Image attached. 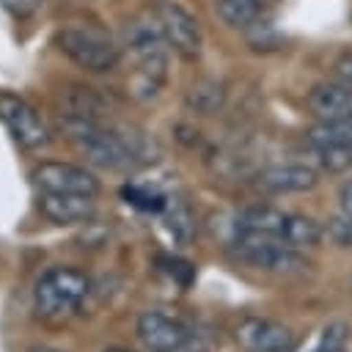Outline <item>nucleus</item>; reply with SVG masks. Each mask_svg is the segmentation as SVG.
Returning <instances> with one entry per match:
<instances>
[{"label":"nucleus","instance_id":"nucleus-1","mask_svg":"<svg viewBox=\"0 0 352 352\" xmlns=\"http://www.w3.org/2000/svg\"><path fill=\"white\" fill-rule=\"evenodd\" d=\"M60 132L99 168L107 170H132L154 160V143L138 129H110L102 118H80V116H60Z\"/></svg>","mask_w":352,"mask_h":352},{"label":"nucleus","instance_id":"nucleus-2","mask_svg":"<svg viewBox=\"0 0 352 352\" xmlns=\"http://www.w3.org/2000/svg\"><path fill=\"white\" fill-rule=\"evenodd\" d=\"M88 292H91V280L85 272L74 267H52L36 283L33 305L36 314L44 319H63L82 305Z\"/></svg>","mask_w":352,"mask_h":352},{"label":"nucleus","instance_id":"nucleus-3","mask_svg":"<svg viewBox=\"0 0 352 352\" xmlns=\"http://www.w3.org/2000/svg\"><path fill=\"white\" fill-rule=\"evenodd\" d=\"M58 50L88 72H113L121 60L118 44L96 28H63L55 36Z\"/></svg>","mask_w":352,"mask_h":352},{"label":"nucleus","instance_id":"nucleus-4","mask_svg":"<svg viewBox=\"0 0 352 352\" xmlns=\"http://www.w3.org/2000/svg\"><path fill=\"white\" fill-rule=\"evenodd\" d=\"M231 256L267 272H297L305 267V258L283 248L278 234L261 231H236V236L231 239Z\"/></svg>","mask_w":352,"mask_h":352},{"label":"nucleus","instance_id":"nucleus-5","mask_svg":"<svg viewBox=\"0 0 352 352\" xmlns=\"http://www.w3.org/2000/svg\"><path fill=\"white\" fill-rule=\"evenodd\" d=\"M0 121L6 124L11 138L28 151L44 148L50 140V132H47L44 121L38 118V113L22 96H16L11 91H0Z\"/></svg>","mask_w":352,"mask_h":352},{"label":"nucleus","instance_id":"nucleus-6","mask_svg":"<svg viewBox=\"0 0 352 352\" xmlns=\"http://www.w3.org/2000/svg\"><path fill=\"white\" fill-rule=\"evenodd\" d=\"M30 179L44 192H72V195H91V198L102 187L91 170L72 162H55V160L36 165L30 170Z\"/></svg>","mask_w":352,"mask_h":352},{"label":"nucleus","instance_id":"nucleus-7","mask_svg":"<svg viewBox=\"0 0 352 352\" xmlns=\"http://www.w3.org/2000/svg\"><path fill=\"white\" fill-rule=\"evenodd\" d=\"M154 16L165 33L168 47H173L182 58H195L201 52V30H198V22L190 11H184L179 3L157 0Z\"/></svg>","mask_w":352,"mask_h":352},{"label":"nucleus","instance_id":"nucleus-8","mask_svg":"<svg viewBox=\"0 0 352 352\" xmlns=\"http://www.w3.org/2000/svg\"><path fill=\"white\" fill-rule=\"evenodd\" d=\"M138 336L151 352H182L192 341L182 322L160 311H146L138 319Z\"/></svg>","mask_w":352,"mask_h":352},{"label":"nucleus","instance_id":"nucleus-9","mask_svg":"<svg viewBox=\"0 0 352 352\" xmlns=\"http://www.w3.org/2000/svg\"><path fill=\"white\" fill-rule=\"evenodd\" d=\"M236 341L253 352H280V349H292L294 336L280 322L253 316L236 324Z\"/></svg>","mask_w":352,"mask_h":352},{"label":"nucleus","instance_id":"nucleus-10","mask_svg":"<svg viewBox=\"0 0 352 352\" xmlns=\"http://www.w3.org/2000/svg\"><path fill=\"white\" fill-rule=\"evenodd\" d=\"M38 212L55 226H74L85 223L94 214L91 195H72V192H38Z\"/></svg>","mask_w":352,"mask_h":352},{"label":"nucleus","instance_id":"nucleus-11","mask_svg":"<svg viewBox=\"0 0 352 352\" xmlns=\"http://www.w3.org/2000/svg\"><path fill=\"white\" fill-rule=\"evenodd\" d=\"M308 107L319 121L352 118V88L336 82H319L308 94Z\"/></svg>","mask_w":352,"mask_h":352},{"label":"nucleus","instance_id":"nucleus-12","mask_svg":"<svg viewBox=\"0 0 352 352\" xmlns=\"http://www.w3.org/2000/svg\"><path fill=\"white\" fill-rule=\"evenodd\" d=\"M124 44L140 60V58L165 52L168 41H165V33H162L157 16H135L124 25Z\"/></svg>","mask_w":352,"mask_h":352},{"label":"nucleus","instance_id":"nucleus-13","mask_svg":"<svg viewBox=\"0 0 352 352\" xmlns=\"http://www.w3.org/2000/svg\"><path fill=\"white\" fill-rule=\"evenodd\" d=\"M60 116H80V118H104L110 113L107 99L88 85H69L58 94Z\"/></svg>","mask_w":352,"mask_h":352},{"label":"nucleus","instance_id":"nucleus-14","mask_svg":"<svg viewBox=\"0 0 352 352\" xmlns=\"http://www.w3.org/2000/svg\"><path fill=\"white\" fill-rule=\"evenodd\" d=\"M258 184L270 192H302L316 184V173L308 165H272L258 173Z\"/></svg>","mask_w":352,"mask_h":352},{"label":"nucleus","instance_id":"nucleus-15","mask_svg":"<svg viewBox=\"0 0 352 352\" xmlns=\"http://www.w3.org/2000/svg\"><path fill=\"white\" fill-rule=\"evenodd\" d=\"M264 8H267V0H220L217 3L220 19L226 25L242 28V30H250L253 25H258Z\"/></svg>","mask_w":352,"mask_h":352},{"label":"nucleus","instance_id":"nucleus-16","mask_svg":"<svg viewBox=\"0 0 352 352\" xmlns=\"http://www.w3.org/2000/svg\"><path fill=\"white\" fill-rule=\"evenodd\" d=\"M286 223V214L272 209V206H250L236 214L234 231H261V234H278Z\"/></svg>","mask_w":352,"mask_h":352},{"label":"nucleus","instance_id":"nucleus-17","mask_svg":"<svg viewBox=\"0 0 352 352\" xmlns=\"http://www.w3.org/2000/svg\"><path fill=\"white\" fill-rule=\"evenodd\" d=\"M223 104H226V88L217 80H198L187 91V107L201 116H212Z\"/></svg>","mask_w":352,"mask_h":352},{"label":"nucleus","instance_id":"nucleus-18","mask_svg":"<svg viewBox=\"0 0 352 352\" xmlns=\"http://www.w3.org/2000/svg\"><path fill=\"white\" fill-rule=\"evenodd\" d=\"M280 239L289 245H316L322 239V226L302 214H286V223L280 228Z\"/></svg>","mask_w":352,"mask_h":352},{"label":"nucleus","instance_id":"nucleus-19","mask_svg":"<svg viewBox=\"0 0 352 352\" xmlns=\"http://www.w3.org/2000/svg\"><path fill=\"white\" fill-rule=\"evenodd\" d=\"M308 140L314 146H349L352 148V118L341 121H319L311 132Z\"/></svg>","mask_w":352,"mask_h":352},{"label":"nucleus","instance_id":"nucleus-20","mask_svg":"<svg viewBox=\"0 0 352 352\" xmlns=\"http://www.w3.org/2000/svg\"><path fill=\"white\" fill-rule=\"evenodd\" d=\"M121 195H124L132 206H138V209H143V212H162V209L168 206V198H165V195H160V192H154V190H146V187H138V184L124 187Z\"/></svg>","mask_w":352,"mask_h":352},{"label":"nucleus","instance_id":"nucleus-21","mask_svg":"<svg viewBox=\"0 0 352 352\" xmlns=\"http://www.w3.org/2000/svg\"><path fill=\"white\" fill-rule=\"evenodd\" d=\"M157 264L165 275H170L179 286H190L192 283V275H195V267L179 256H157Z\"/></svg>","mask_w":352,"mask_h":352},{"label":"nucleus","instance_id":"nucleus-22","mask_svg":"<svg viewBox=\"0 0 352 352\" xmlns=\"http://www.w3.org/2000/svg\"><path fill=\"white\" fill-rule=\"evenodd\" d=\"M344 341H346V327L341 322H330L322 336H319V344L314 352H341L344 349Z\"/></svg>","mask_w":352,"mask_h":352},{"label":"nucleus","instance_id":"nucleus-23","mask_svg":"<svg viewBox=\"0 0 352 352\" xmlns=\"http://www.w3.org/2000/svg\"><path fill=\"white\" fill-rule=\"evenodd\" d=\"M327 234H330V236H333L338 245H352V217L341 214V217L330 220V226H327Z\"/></svg>","mask_w":352,"mask_h":352},{"label":"nucleus","instance_id":"nucleus-24","mask_svg":"<svg viewBox=\"0 0 352 352\" xmlns=\"http://www.w3.org/2000/svg\"><path fill=\"white\" fill-rule=\"evenodd\" d=\"M8 11H14L16 16H28V14H33L36 8H38V3L41 0H0Z\"/></svg>","mask_w":352,"mask_h":352},{"label":"nucleus","instance_id":"nucleus-25","mask_svg":"<svg viewBox=\"0 0 352 352\" xmlns=\"http://www.w3.org/2000/svg\"><path fill=\"white\" fill-rule=\"evenodd\" d=\"M338 206H341V214L352 217V179H346L338 187Z\"/></svg>","mask_w":352,"mask_h":352},{"label":"nucleus","instance_id":"nucleus-26","mask_svg":"<svg viewBox=\"0 0 352 352\" xmlns=\"http://www.w3.org/2000/svg\"><path fill=\"white\" fill-rule=\"evenodd\" d=\"M338 74H341V77H344V82L352 88V55L341 58V63H338Z\"/></svg>","mask_w":352,"mask_h":352},{"label":"nucleus","instance_id":"nucleus-27","mask_svg":"<svg viewBox=\"0 0 352 352\" xmlns=\"http://www.w3.org/2000/svg\"><path fill=\"white\" fill-rule=\"evenodd\" d=\"M30 352H60V349H50V346H36V349H30Z\"/></svg>","mask_w":352,"mask_h":352},{"label":"nucleus","instance_id":"nucleus-28","mask_svg":"<svg viewBox=\"0 0 352 352\" xmlns=\"http://www.w3.org/2000/svg\"><path fill=\"white\" fill-rule=\"evenodd\" d=\"M104 352H126V349H104Z\"/></svg>","mask_w":352,"mask_h":352},{"label":"nucleus","instance_id":"nucleus-29","mask_svg":"<svg viewBox=\"0 0 352 352\" xmlns=\"http://www.w3.org/2000/svg\"><path fill=\"white\" fill-rule=\"evenodd\" d=\"M280 352H289V349H280Z\"/></svg>","mask_w":352,"mask_h":352}]
</instances>
